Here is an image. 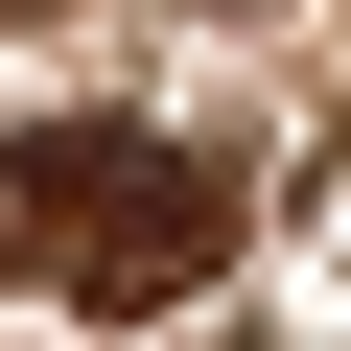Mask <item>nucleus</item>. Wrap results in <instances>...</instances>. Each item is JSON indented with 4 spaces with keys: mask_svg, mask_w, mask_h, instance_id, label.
<instances>
[{
    "mask_svg": "<svg viewBox=\"0 0 351 351\" xmlns=\"http://www.w3.org/2000/svg\"><path fill=\"white\" fill-rule=\"evenodd\" d=\"M211 234H234V188H211L164 117H24V141H0V258H24L47 304H94V328L188 304Z\"/></svg>",
    "mask_w": 351,
    "mask_h": 351,
    "instance_id": "f257e3e1",
    "label": "nucleus"
}]
</instances>
